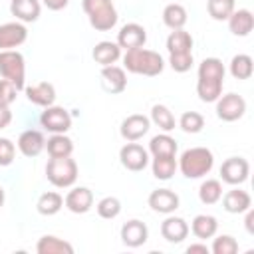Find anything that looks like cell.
<instances>
[{
	"label": "cell",
	"instance_id": "obj_10",
	"mask_svg": "<svg viewBox=\"0 0 254 254\" xmlns=\"http://www.w3.org/2000/svg\"><path fill=\"white\" fill-rule=\"evenodd\" d=\"M119 161L127 171L141 173L149 165V151L143 145H139L137 141H127L119 149Z\"/></svg>",
	"mask_w": 254,
	"mask_h": 254
},
{
	"label": "cell",
	"instance_id": "obj_46",
	"mask_svg": "<svg viewBox=\"0 0 254 254\" xmlns=\"http://www.w3.org/2000/svg\"><path fill=\"white\" fill-rule=\"evenodd\" d=\"M4 198H6V194H4V189L0 187V208L4 206Z\"/></svg>",
	"mask_w": 254,
	"mask_h": 254
},
{
	"label": "cell",
	"instance_id": "obj_15",
	"mask_svg": "<svg viewBox=\"0 0 254 254\" xmlns=\"http://www.w3.org/2000/svg\"><path fill=\"white\" fill-rule=\"evenodd\" d=\"M64 206L73 212V214H85L91 210L93 206V192L87 187H73L65 198H64Z\"/></svg>",
	"mask_w": 254,
	"mask_h": 254
},
{
	"label": "cell",
	"instance_id": "obj_45",
	"mask_svg": "<svg viewBox=\"0 0 254 254\" xmlns=\"http://www.w3.org/2000/svg\"><path fill=\"white\" fill-rule=\"evenodd\" d=\"M194 252H198V254H210V248L206 244H190V246H187V254H194Z\"/></svg>",
	"mask_w": 254,
	"mask_h": 254
},
{
	"label": "cell",
	"instance_id": "obj_34",
	"mask_svg": "<svg viewBox=\"0 0 254 254\" xmlns=\"http://www.w3.org/2000/svg\"><path fill=\"white\" fill-rule=\"evenodd\" d=\"M230 75L234 79H250L254 71V60L248 54H236L230 60Z\"/></svg>",
	"mask_w": 254,
	"mask_h": 254
},
{
	"label": "cell",
	"instance_id": "obj_38",
	"mask_svg": "<svg viewBox=\"0 0 254 254\" xmlns=\"http://www.w3.org/2000/svg\"><path fill=\"white\" fill-rule=\"evenodd\" d=\"M95 210H97V214H99L101 218L113 220V218H117L119 212H121V200H119L117 196H103V198L95 204Z\"/></svg>",
	"mask_w": 254,
	"mask_h": 254
},
{
	"label": "cell",
	"instance_id": "obj_19",
	"mask_svg": "<svg viewBox=\"0 0 254 254\" xmlns=\"http://www.w3.org/2000/svg\"><path fill=\"white\" fill-rule=\"evenodd\" d=\"M147 238H149V228L145 222H141L137 218H131L121 226V242L129 248L143 246L147 242Z\"/></svg>",
	"mask_w": 254,
	"mask_h": 254
},
{
	"label": "cell",
	"instance_id": "obj_5",
	"mask_svg": "<svg viewBox=\"0 0 254 254\" xmlns=\"http://www.w3.org/2000/svg\"><path fill=\"white\" fill-rule=\"evenodd\" d=\"M81 8L93 30L109 32L117 26L119 16H117L113 0H81Z\"/></svg>",
	"mask_w": 254,
	"mask_h": 254
},
{
	"label": "cell",
	"instance_id": "obj_1",
	"mask_svg": "<svg viewBox=\"0 0 254 254\" xmlns=\"http://www.w3.org/2000/svg\"><path fill=\"white\" fill-rule=\"evenodd\" d=\"M224 64L218 58H204L198 64V77H196V95L204 103H214L222 95L224 83Z\"/></svg>",
	"mask_w": 254,
	"mask_h": 254
},
{
	"label": "cell",
	"instance_id": "obj_9",
	"mask_svg": "<svg viewBox=\"0 0 254 254\" xmlns=\"http://www.w3.org/2000/svg\"><path fill=\"white\" fill-rule=\"evenodd\" d=\"M40 125L50 133H67L71 129V113L60 105L44 107L40 115Z\"/></svg>",
	"mask_w": 254,
	"mask_h": 254
},
{
	"label": "cell",
	"instance_id": "obj_30",
	"mask_svg": "<svg viewBox=\"0 0 254 254\" xmlns=\"http://www.w3.org/2000/svg\"><path fill=\"white\" fill-rule=\"evenodd\" d=\"M46 151L50 157H71L73 141L65 133H52V137L46 141Z\"/></svg>",
	"mask_w": 254,
	"mask_h": 254
},
{
	"label": "cell",
	"instance_id": "obj_8",
	"mask_svg": "<svg viewBox=\"0 0 254 254\" xmlns=\"http://www.w3.org/2000/svg\"><path fill=\"white\" fill-rule=\"evenodd\" d=\"M214 103H216V117L226 123L238 121L246 113V99L238 93H224Z\"/></svg>",
	"mask_w": 254,
	"mask_h": 254
},
{
	"label": "cell",
	"instance_id": "obj_37",
	"mask_svg": "<svg viewBox=\"0 0 254 254\" xmlns=\"http://www.w3.org/2000/svg\"><path fill=\"white\" fill-rule=\"evenodd\" d=\"M179 127L185 131V133H200L204 129V117L198 113V111H185L181 117H179Z\"/></svg>",
	"mask_w": 254,
	"mask_h": 254
},
{
	"label": "cell",
	"instance_id": "obj_12",
	"mask_svg": "<svg viewBox=\"0 0 254 254\" xmlns=\"http://www.w3.org/2000/svg\"><path fill=\"white\" fill-rule=\"evenodd\" d=\"M149 129H151V119L143 113H133L121 121L119 133L125 141H139L149 133Z\"/></svg>",
	"mask_w": 254,
	"mask_h": 254
},
{
	"label": "cell",
	"instance_id": "obj_40",
	"mask_svg": "<svg viewBox=\"0 0 254 254\" xmlns=\"http://www.w3.org/2000/svg\"><path fill=\"white\" fill-rule=\"evenodd\" d=\"M18 89L14 87V83H10L8 79H0V107H10L16 101Z\"/></svg>",
	"mask_w": 254,
	"mask_h": 254
},
{
	"label": "cell",
	"instance_id": "obj_11",
	"mask_svg": "<svg viewBox=\"0 0 254 254\" xmlns=\"http://www.w3.org/2000/svg\"><path fill=\"white\" fill-rule=\"evenodd\" d=\"M248 175H250V163L244 157H228L220 165V179L226 185L238 187L248 181Z\"/></svg>",
	"mask_w": 254,
	"mask_h": 254
},
{
	"label": "cell",
	"instance_id": "obj_39",
	"mask_svg": "<svg viewBox=\"0 0 254 254\" xmlns=\"http://www.w3.org/2000/svg\"><path fill=\"white\" fill-rule=\"evenodd\" d=\"M212 254H236L238 252V242L234 236L230 234H214L212 236V246H210Z\"/></svg>",
	"mask_w": 254,
	"mask_h": 254
},
{
	"label": "cell",
	"instance_id": "obj_44",
	"mask_svg": "<svg viewBox=\"0 0 254 254\" xmlns=\"http://www.w3.org/2000/svg\"><path fill=\"white\" fill-rule=\"evenodd\" d=\"M246 214V218H244V226H246V232L248 234H254V210H252V206L244 212Z\"/></svg>",
	"mask_w": 254,
	"mask_h": 254
},
{
	"label": "cell",
	"instance_id": "obj_21",
	"mask_svg": "<svg viewBox=\"0 0 254 254\" xmlns=\"http://www.w3.org/2000/svg\"><path fill=\"white\" fill-rule=\"evenodd\" d=\"M26 97L30 103L38 105V107H50L56 103V87L50 81H38L32 83L28 87H24Z\"/></svg>",
	"mask_w": 254,
	"mask_h": 254
},
{
	"label": "cell",
	"instance_id": "obj_36",
	"mask_svg": "<svg viewBox=\"0 0 254 254\" xmlns=\"http://www.w3.org/2000/svg\"><path fill=\"white\" fill-rule=\"evenodd\" d=\"M236 10V0H206V12L212 20L224 22Z\"/></svg>",
	"mask_w": 254,
	"mask_h": 254
},
{
	"label": "cell",
	"instance_id": "obj_31",
	"mask_svg": "<svg viewBox=\"0 0 254 254\" xmlns=\"http://www.w3.org/2000/svg\"><path fill=\"white\" fill-rule=\"evenodd\" d=\"M177 149H179V145L169 133H159V135L151 137V141H149V153L153 157H167V155L177 157Z\"/></svg>",
	"mask_w": 254,
	"mask_h": 254
},
{
	"label": "cell",
	"instance_id": "obj_32",
	"mask_svg": "<svg viewBox=\"0 0 254 254\" xmlns=\"http://www.w3.org/2000/svg\"><path fill=\"white\" fill-rule=\"evenodd\" d=\"M151 123H155L163 133H171L173 129H175V125H177V121H175V115H173V111L167 107V105H163V103H155L153 107H151Z\"/></svg>",
	"mask_w": 254,
	"mask_h": 254
},
{
	"label": "cell",
	"instance_id": "obj_33",
	"mask_svg": "<svg viewBox=\"0 0 254 254\" xmlns=\"http://www.w3.org/2000/svg\"><path fill=\"white\" fill-rule=\"evenodd\" d=\"M151 171H153V177L159 179V181H169V179H173V175H175V171H177V157H175V155L153 157Z\"/></svg>",
	"mask_w": 254,
	"mask_h": 254
},
{
	"label": "cell",
	"instance_id": "obj_25",
	"mask_svg": "<svg viewBox=\"0 0 254 254\" xmlns=\"http://www.w3.org/2000/svg\"><path fill=\"white\" fill-rule=\"evenodd\" d=\"M91 58H93L95 64H99L101 67H105V65H113V64L121 58V48L117 46V42L103 40V42H97V44L93 46Z\"/></svg>",
	"mask_w": 254,
	"mask_h": 254
},
{
	"label": "cell",
	"instance_id": "obj_13",
	"mask_svg": "<svg viewBox=\"0 0 254 254\" xmlns=\"http://www.w3.org/2000/svg\"><path fill=\"white\" fill-rule=\"evenodd\" d=\"M28 40V28L26 24L14 20L0 24V50H14L22 46Z\"/></svg>",
	"mask_w": 254,
	"mask_h": 254
},
{
	"label": "cell",
	"instance_id": "obj_26",
	"mask_svg": "<svg viewBox=\"0 0 254 254\" xmlns=\"http://www.w3.org/2000/svg\"><path fill=\"white\" fill-rule=\"evenodd\" d=\"M38 254H73V246L54 234H44L36 244Z\"/></svg>",
	"mask_w": 254,
	"mask_h": 254
},
{
	"label": "cell",
	"instance_id": "obj_20",
	"mask_svg": "<svg viewBox=\"0 0 254 254\" xmlns=\"http://www.w3.org/2000/svg\"><path fill=\"white\" fill-rule=\"evenodd\" d=\"M46 149V137L38 129H26L18 137V151L24 157H38Z\"/></svg>",
	"mask_w": 254,
	"mask_h": 254
},
{
	"label": "cell",
	"instance_id": "obj_6",
	"mask_svg": "<svg viewBox=\"0 0 254 254\" xmlns=\"http://www.w3.org/2000/svg\"><path fill=\"white\" fill-rule=\"evenodd\" d=\"M79 175L77 163L71 157H50L46 163V179L56 189H69L75 185Z\"/></svg>",
	"mask_w": 254,
	"mask_h": 254
},
{
	"label": "cell",
	"instance_id": "obj_16",
	"mask_svg": "<svg viewBox=\"0 0 254 254\" xmlns=\"http://www.w3.org/2000/svg\"><path fill=\"white\" fill-rule=\"evenodd\" d=\"M149 206L155 210V212H161V214H173L177 208H179V194L171 189H155L149 198H147Z\"/></svg>",
	"mask_w": 254,
	"mask_h": 254
},
{
	"label": "cell",
	"instance_id": "obj_22",
	"mask_svg": "<svg viewBox=\"0 0 254 254\" xmlns=\"http://www.w3.org/2000/svg\"><path fill=\"white\" fill-rule=\"evenodd\" d=\"M10 14L22 24L36 22L42 14V2L40 0H10Z\"/></svg>",
	"mask_w": 254,
	"mask_h": 254
},
{
	"label": "cell",
	"instance_id": "obj_42",
	"mask_svg": "<svg viewBox=\"0 0 254 254\" xmlns=\"http://www.w3.org/2000/svg\"><path fill=\"white\" fill-rule=\"evenodd\" d=\"M48 10H54V12H60V10H64L67 4H69V0H40Z\"/></svg>",
	"mask_w": 254,
	"mask_h": 254
},
{
	"label": "cell",
	"instance_id": "obj_18",
	"mask_svg": "<svg viewBox=\"0 0 254 254\" xmlns=\"http://www.w3.org/2000/svg\"><path fill=\"white\" fill-rule=\"evenodd\" d=\"M190 228H189V222L181 216H173V214H167V218L161 222V236L171 242V244H179L183 242L187 236H189Z\"/></svg>",
	"mask_w": 254,
	"mask_h": 254
},
{
	"label": "cell",
	"instance_id": "obj_24",
	"mask_svg": "<svg viewBox=\"0 0 254 254\" xmlns=\"http://www.w3.org/2000/svg\"><path fill=\"white\" fill-rule=\"evenodd\" d=\"M228 30L234 34V36H238V38H246L250 32H252V28H254V16H252V12L248 10V8H238V10H234L230 16H228Z\"/></svg>",
	"mask_w": 254,
	"mask_h": 254
},
{
	"label": "cell",
	"instance_id": "obj_3",
	"mask_svg": "<svg viewBox=\"0 0 254 254\" xmlns=\"http://www.w3.org/2000/svg\"><path fill=\"white\" fill-rule=\"evenodd\" d=\"M123 69H127L129 73L155 77L163 73L165 60L159 52H153L147 48H133V50H127L123 56Z\"/></svg>",
	"mask_w": 254,
	"mask_h": 254
},
{
	"label": "cell",
	"instance_id": "obj_2",
	"mask_svg": "<svg viewBox=\"0 0 254 254\" xmlns=\"http://www.w3.org/2000/svg\"><path fill=\"white\" fill-rule=\"evenodd\" d=\"M192 36L185 28L173 30L167 36V52H169V65L177 73H185L192 67L194 58H192Z\"/></svg>",
	"mask_w": 254,
	"mask_h": 254
},
{
	"label": "cell",
	"instance_id": "obj_35",
	"mask_svg": "<svg viewBox=\"0 0 254 254\" xmlns=\"http://www.w3.org/2000/svg\"><path fill=\"white\" fill-rule=\"evenodd\" d=\"M222 196V183L218 179H206L198 187V198L202 204H216Z\"/></svg>",
	"mask_w": 254,
	"mask_h": 254
},
{
	"label": "cell",
	"instance_id": "obj_4",
	"mask_svg": "<svg viewBox=\"0 0 254 254\" xmlns=\"http://www.w3.org/2000/svg\"><path fill=\"white\" fill-rule=\"evenodd\" d=\"M214 167V155L206 147H190L181 153L177 161V169L187 179H202Z\"/></svg>",
	"mask_w": 254,
	"mask_h": 254
},
{
	"label": "cell",
	"instance_id": "obj_29",
	"mask_svg": "<svg viewBox=\"0 0 254 254\" xmlns=\"http://www.w3.org/2000/svg\"><path fill=\"white\" fill-rule=\"evenodd\" d=\"M187 20H189V14H187V8L183 4L173 2V4H167L163 8V24L169 30H181V28H185Z\"/></svg>",
	"mask_w": 254,
	"mask_h": 254
},
{
	"label": "cell",
	"instance_id": "obj_17",
	"mask_svg": "<svg viewBox=\"0 0 254 254\" xmlns=\"http://www.w3.org/2000/svg\"><path fill=\"white\" fill-rule=\"evenodd\" d=\"M101 87L107 93H111V95L123 93L125 87H127V73H125V69L115 65V64L101 67Z\"/></svg>",
	"mask_w": 254,
	"mask_h": 254
},
{
	"label": "cell",
	"instance_id": "obj_41",
	"mask_svg": "<svg viewBox=\"0 0 254 254\" xmlns=\"http://www.w3.org/2000/svg\"><path fill=\"white\" fill-rule=\"evenodd\" d=\"M14 157H16V145L6 139V137H0V167H8L14 163Z\"/></svg>",
	"mask_w": 254,
	"mask_h": 254
},
{
	"label": "cell",
	"instance_id": "obj_14",
	"mask_svg": "<svg viewBox=\"0 0 254 254\" xmlns=\"http://www.w3.org/2000/svg\"><path fill=\"white\" fill-rule=\"evenodd\" d=\"M145 42H147V30L137 22H129L121 26V30L117 32V46L125 52L133 48H143Z\"/></svg>",
	"mask_w": 254,
	"mask_h": 254
},
{
	"label": "cell",
	"instance_id": "obj_27",
	"mask_svg": "<svg viewBox=\"0 0 254 254\" xmlns=\"http://www.w3.org/2000/svg\"><path fill=\"white\" fill-rule=\"evenodd\" d=\"M189 228L198 240H206L218 232V220L212 214H196Z\"/></svg>",
	"mask_w": 254,
	"mask_h": 254
},
{
	"label": "cell",
	"instance_id": "obj_7",
	"mask_svg": "<svg viewBox=\"0 0 254 254\" xmlns=\"http://www.w3.org/2000/svg\"><path fill=\"white\" fill-rule=\"evenodd\" d=\"M0 75L18 91L26 87V60L18 50H0Z\"/></svg>",
	"mask_w": 254,
	"mask_h": 254
},
{
	"label": "cell",
	"instance_id": "obj_28",
	"mask_svg": "<svg viewBox=\"0 0 254 254\" xmlns=\"http://www.w3.org/2000/svg\"><path fill=\"white\" fill-rule=\"evenodd\" d=\"M64 208V196L56 190H48V192H42L36 200V210L42 214V216H54L58 214L60 210Z\"/></svg>",
	"mask_w": 254,
	"mask_h": 254
},
{
	"label": "cell",
	"instance_id": "obj_43",
	"mask_svg": "<svg viewBox=\"0 0 254 254\" xmlns=\"http://www.w3.org/2000/svg\"><path fill=\"white\" fill-rule=\"evenodd\" d=\"M12 123V111L10 107H0V131L6 129Z\"/></svg>",
	"mask_w": 254,
	"mask_h": 254
},
{
	"label": "cell",
	"instance_id": "obj_23",
	"mask_svg": "<svg viewBox=\"0 0 254 254\" xmlns=\"http://www.w3.org/2000/svg\"><path fill=\"white\" fill-rule=\"evenodd\" d=\"M220 198H222V208L230 214H244L252 206V196L242 189H230Z\"/></svg>",
	"mask_w": 254,
	"mask_h": 254
}]
</instances>
